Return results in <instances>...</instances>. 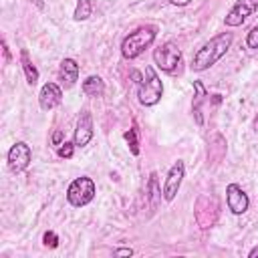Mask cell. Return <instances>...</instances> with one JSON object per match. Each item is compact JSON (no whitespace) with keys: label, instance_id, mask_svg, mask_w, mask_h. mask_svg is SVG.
<instances>
[{"label":"cell","instance_id":"cell-1","mask_svg":"<svg viewBox=\"0 0 258 258\" xmlns=\"http://www.w3.org/2000/svg\"><path fill=\"white\" fill-rule=\"evenodd\" d=\"M232 40H234L232 32H222V34L210 38V40H208L202 48H198V52L194 54V58H191V69H194V71H206V69H210L212 64H216V62L228 52Z\"/></svg>","mask_w":258,"mask_h":258},{"label":"cell","instance_id":"cell-2","mask_svg":"<svg viewBox=\"0 0 258 258\" xmlns=\"http://www.w3.org/2000/svg\"><path fill=\"white\" fill-rule=\"evenodd\" d=\"M155 34H157L155 26H141V28L129 32L121 42V54L129 60L137 58L145 48L151 46V42L155 40Z\"/></svg>","mask_w":258,"mask_h":258},{"label":"cell","instance_id":"cell-3","mask_svg":"<svg viewBox=\"0 0 258 258\" xmlns=\"http://www.w3.org/2000/svg\"><path fill=\"white\" fill-rule=\"evenodd\" d=\"M161 93H163L161 79L157 77V73L151 67H147L145 69V79L139 81V87H137V99H139V103L145 105V107H151V105H155L161 99Z\"/></svg>","mask_w":258,"mask_h":258},{"label":"cell","instance_id":"cell-4","mask_svg":"<svg viewBox=\"0 0 258 258\" xmlns=\"http://www.w3.org/2000/svg\"><path fill=\"white\" fill-rule=\"evenodd\" d=\"M218 212H220V206H218V200L214 196L202 194L194 204V216H196V222L202 230H210L216 224Z\"/></svg>","mask_w":258,"mask_h":258},{"label":"cell","instance_id":"cell-5","mask_svg":"<svg viewBox=\"0 0 258 258\" xmlns=\"http://www.w3.org/2000/svg\"><path fill=\"white\" fill-rule=\"evenodd\" d=\"M93 198H95V181L91 177L83 175V177H77L71 181V185L67 189V200L71 206H77V208L87 206Z\"/></svg>","mask_w":258,"mask_h":258},{"label":"cell","instance_id":"cell-6","mask_svg":"<svg viewBox=\"0 0 258 258\" xmlns=\"http://www.w3.org/2000/svg\"><path fill=\"white\" fill-rule=\"evenodd\" d=\"M153 60L161 71L171 73L181 62V50L173 42H165L153 50Z\"/></svg>","mask_w":258,"mask_h":258},{"label":"cell","instance_id":"cell-7","mask_svg":"<svg viewBox=\"0 0 258 258\" xmlns=\"http://www.w3.org/2000/svg\"><path fill=\"white\" fill-rule=\"evenodd\" d=\"M258 8V0H236V4L226 14V26H240L248 16H252Z\"/></svg>","mask_w":258,"mask_h":258},{"label":"cell","instance_id":"cell-8","mask_svg":"<svg viewBox=\"0 0 258 258\" xmlns=\"http://www.w3.org/2000/svg\"><path fill=\"white\" fill-rule=\"evenodd\" d=\"M32 159V151H30V145L24 143V141H16L10 151H8V167L16 173V171H24L28 167Z\"/></svg>","mask_w":258,"mask_h":258},{"label":"cell","instance_id":"cell-9","mask_svg":"<svg viewBox=\"0 0 258 258\" xmlns=\"http://www.w3.org/2000/svg\"><path fill=\"white\" fill-rule=\"evenodd\" d=\"M183 173H185V165H183L181 159H177V161L169 167L167 179H165V183H163V198H165L167 202H171V200L175 198V194H177V189H179V185H181Z\"/></svg>","mask_w":258,"mask_h":258},{"label":"cell","instance_id":"cell-10","mask_svg":"<svg viewBox=\"0 0 258 258\" xmlns=\"http://www.w3.org/2000/svg\"><path fill=\"white\" fill-rule=\"evenodd\" d=\"M226 202H228V208L232 210V214H236V216L244 214L248 210V204H250L246 191L238 183H230L226 187Z\"/></svg>","mask_w":258,"mask_h":258},{"label":"cell","instance_id":"cell-11","mask_svg":"<svg viewBox=\"0 0 258 258\" xmlns=\"http://www.w3.org/2000/svg\"><path fill=\"white\" fill-rule=\"evenodd\" d=\"M60 101H62V91H60V87H58L56 83H46V85H42V89H40V93H38L40 109L50 111V109H54L56 105H60Z\"/></svg>","mask_w":258,"mask_h":258},{"label":"cell","instance_id":"cell-12","mask_svg":"<svg viewBox=\"0 0 258 258\" xmlns=\"http://www.w3.org/2000/svg\"><path fill=\"white\" fill-rule=\"evenodd\" d=\"M93 137V119L89 111H81L77 119V129H75V145L85 147Z\"/></svg>","mask_w":258,"mask_h":258},{"label":"cell","instance_id":"cell-13","mask_svg":"<svg viewBox=\"0 0 258 258\" xmlns=\"http://www.w3.org/2000/svg\"><path fill=\"white\" fill-rule=\"evenodd\" d=\"M226 139H224V135H220V133H214V135H210V139H208V147H206V157H208V163L210 165H218L224 157H226Z\"/></svg>","mask_w":258,"mask_h":258},{"label":"cell","instance_id":"cell-14","mask_svg":"<svg viewBox=\"0 0 258 258\" xmlns=\"http://www.w3.org/2000/svg\"><path fill=\"white\" fill-rule=\"evenodd\" d=\"M58 77H60V81L64 83V87H73L75 81L79 79V64H77V60H73V58H62L60 69H58Z\"/></svg>","mask_w":258,"mask_h":258},{"label":"cell","instance_id":"cell-15","mask_svg":"<svg viewBox=\"0 0 258 258\" xmlns=\"http://www.w3.org/2000/svg\"><path fill=\"white\" fill-rule=\"evenodd\" d=\"M194 89H196V97H194V103H191V113H194L196 123L202 127V125H204V117H202L200 105L204 103V99H206L208 95H206V87L202 85V81H194Z\"/></svg>","mask_w":258,"mask_h":258},{"label":"cell","instance_id":"cell-16","mask_svg":"<svg viewBox=\"0 0 258 258\" xmlns=\"http://www.w3.org/2000/svg\"><path fill=\"white\" fill-rule=\"evenodd\" d=\"M103 91H105V83H103L101 77L91 75V77H87L83 81V93L85 95H89V97H101Z\"/></svg>","mask_w":258,"mask_h":258},{"label":"cell","instance_id":"cell-17","mask_svg":"<svg viewBox=\"0 0 258 258\" xmlns=\"http://www.w3.org/2000/svg\"><path fill=\"white\" fill-rule=\"evenodd\" d=\"M145 200H149V206L155 210L159 200H161V189H159V183H157V175L151 173L149 175V181L145 185Z\"/></svg>","mask_w":258,"mask_h":258},{"label":"cell","instance_id":"cell-18","mask_svg":"<svg viewBox=\"0 0 258 258\" xmlns=\"http://www.w3.org/2000/svg\"><path fill=\"white\" fill-rule=\"evenodd\" d=\"M20 62H22V71H24L26 83H28V85H36V81H38V71H36V67L32 64V60H30V56H28V52H26L24 48L20 50Z\"/></svg>","mask_w":258,"mask_h":258},{"label":"cell","instance_id":"cell-19","mask_svg":"<svg viewBox=\"0 0 258 258\" xmlns=\"http://www.w3.org/2000/svg\"><path fill=\"white\" fill-rule=\"evenodd\" d=\"M91 12H93V4H91V0H77V8H75L73 18L81 22V20H87V18L91 16Z\"/></svg>","mask_w":258,"mask_h":258},{"label":"cell","instance_id":"cell-20","mask_svg":"<svg viewBox=\"0 0 258 258\" xmlns=\"http://www.w3.org/2000/svg\"><path fill=\"white\" fill-rule=\"evenodd\" d=\"M125 141L129 143V151L133 155H139V139H137V127H131L129 131H125Z\"/></svg>","mask_w":258,"mask_h":258},{"label":"cell","instance_id":"cell-21","mask_svg":"<svg viewBox=\"0 0 258 258\" xmlns=\"http://www.w3.org/2000/svg\"><path fill=\"white\" fill-rule=\"evenodd\" d=\"M42 242H44V246H48V248H56V246H58V236H56L52 230H48V232H44Z\"/></svg>","mask_w":258,"mask_h":258},{"label":"cell","instance_id":"cell-22","mask_svg":"<svg viewBox=\"0 0 258 258\" xmlns=\"http://www.w3.org/2000/svg\"><path fill=\"white\" fill-rule=\"evenodd\" d=\"M246 44H248L250 48H258V26H254V28L248 32V36H246Z\"/></svg>","mask_w":258,"mask_h":258},{"label":"cell","instance_id":"cell-23","mask_svg":"<svg viewBox=\"0 0 258 258\" xmlns=\"http://www.w3.org/2000/svg\"><path fill=\"white\" fill-rule=\"evenodd\" d=\"M73 147H75V143H60V147H58V155L60 157H64V159H69V157H73Z\"/></svg>","mask_w":258,"mask_h":258},{"label":"cell","instance_id":"cell-24","mask_svg":"<svg viewBox=\"0 0 258 258\" xmlns=\"http://www.w3.org/2000/svg\"><path fill=\"white\" fill-rule=\"evenodd\" d=\"M52 143H54V145H60V143H62V131H60V129H56V131L52 133Z\"/></svg>","mask_w":258,"mask_h":258},{"label":"cell","instance_id":"cell-25","mask_svg":"<svg viewBox=\"0 0 258 258\" xmlns=\"http://www.w3.org/2000/svg\"><path fill=\"white\" fill-rule=\"evenodd\" d=\"M113 254H115V256H131L133 250H131V248H117Z\"/></svg>","mask_w":258,"mask_h":258},{"label":"cell","instance_id":"cell-26","mask_svg":"<svg viewBox=\"0 0 258 258\" xmlns=\"http://www.w3.org/2000/svg\"><path fill=\"white\" fill-rule=\"evenodd\" d=\"M2 52H4V62H10V50H8L6 40H2Z\"/></svg>","mask_w":258,"mask_h":258},{"label":"cell","instance_id":"cell-27","mask_svg":"<svg viewBox=\"0 0 258 258\" xmlns=\"http://www.w3.org/2000/svg\"><path fill=\"white\" fill-rule=\"evenodd\" d=\"M173 6H185V4H189L191 0H169Z\"/></svg>","mask_w":258,"mask_h":258},{"label":"cell","instance_id":"cell-28","mask_svg":"<svg viewBox=\"0 0 258 258\" xmlns=\"http://www.w3.org/2000/svg\"><path fill=\"white\" fill-rule=\"evenodd\" d=\"M248 258H258V246H254V248L248 252Z\"/></svg>","mask_w":258,"mask_h":258},{"label":"cell","instance_id":"cell-29","mask_svg":"<svg viewBox=\"0 0 258 258\" xmlns=\"http://www.w3.org/2000/svg\"><path fill=\"white\" fill-rule=\"evenodd\" d=\"M32 2H34L38 8H44V2H42V0H32Z\"/></svg>","mask_w":258,"mask_h":258},{"label":"cell","instance_id":"cell-30","mask_svg":"<svg viewBox=\"0 0 258 258\" xmlns=\"http://www.w3.org/2000/svg\"><path fill=\"white\" fill-rule=\"evenodd\" d=\"M252 127H254V131H258V115L254 117V123H252Z\"/></svg>","mask_w":258,"mask_h":258}]
</instances>
